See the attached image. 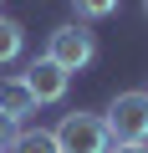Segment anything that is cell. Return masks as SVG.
Instances as JSON below:
<instances>
[{
    "label": "cell",
    "instance_id": "6da1fadb",
    "mask_svg": "<svg viewBox=\"0 0 148 153\" xmlns=\"http://www.w3.org/2000/svg\"><path fill=\"white\" fill-rule=\"evenodd\" d=\"M51 133H56V148H61V153H107V148H112V133H107L102 112H87V107L61 112V123H56Z\"/></svg>",
    "mask_w": 148,
    "mask_h": 153
},
{
    "label": "cell",
    "instance_id": "7a4b0ae2",
    "mask_svg": "<svg viewBox=\"0 0 148 153\" xmlns=\"http://www.w3.org/2000/svg\"><path fill=\"white\" fill-rule=\"evenodd\" d=\"M46 56H51L61 71H87V66L97 61V31H87L82 21H66V26L51 31Z\"/></svg>",
    "mask_w": 148,
    "mask_h": 153
},
{
    "label": "cell",
    "instance_id": "3957f363",
    "mask_svg": "<svg viewBox=\"0 0 148 153\" xmlns=\"http://www.w3.org/2000/svg\"><path fill=\"white\" fill-rule=\"evenodd\" d=\"M112 143H148V92H118L102 112Z\"/></svg>",
    "mask_w": 148,
    "mask_h": 153
},
{
    "label": "cell",
    "instance_id": "277c9868",
    "mask_svg": "<svg viewBox=\"0 0 148 153\" xmlns=\"http://www.w3.org/2000/svg\"><path fill=\"white\" fill-rule=\"evenodd\" d=\"M21 82H26V87H31V97L46 107V102H61V97H66V87H71V71H61L51 56H36V61L21 71Z\"/></svg>",
    "mask_w": 148,
    "mask_h": 153
},
{
    "label": "cell",
    "instance_id": "5b68a950",
    "mask_svg": "<svg viewBox=\"0 0 148 153\" xmlns=\"http://www.w3.org/2000/svg\"><path fill=\"white\" fill-rule=\"evenodd\" d=\"M36 107H41V102L31 97V87L21 82V76H0V112H5V117L26 123V117H31Z\"/></svg>",
    "mask_w": 148,
    "mask_h": 153
},
{
    "label": "cell",
    "instance_id": "8992f818",
    "mask_svg": "<svg viewBox=\"0 0 148 153\" xmlns=\"http://www.w3.org/2000/svg\"><path fill=\"white\" fill-rule=\"evenodd\" d=\"M21 51H26V26L16 16H0V66L21 61Z\"/></svg>",
    "mask_w": 148,
    "mask_h": 153
},
{
    "label": "cell",
    "instance_id": "52a82bcc",
    "mask_svg": "<svg viewBox=\"0 0 148 153\" xmlns=\"http://www.w3.org/2000/svg\"><path fill=\"white\" fill-rule=\"evenodd\" d=\"M5 153H61V148H56V133L51 128H21Z\"/></svg>",
    "mask_w": 148,
    "mask_h": 153
},
{
    "label": "cell",
    "instance_id": "ba28073f",
    "mask_svg": "<svg viewBox=\"0 0 148 153\" xmlns=\"http://www.w3.org/2000/svg\"><path fill=\"white\" fill-rule=\"evenodd\" d=\"M118 5H123V0H71V10H77L82 26H87V21H107V16H118Z\"/></svg>",
    "mask_w": 148,
    "mask_h": 153
},
{
    "label": "cell",
    "instance_id": "9c48e42d",
    "mask_svg": "<svg viewBox=\"0 0 148 153\" xmlns=\"http://www.w3.org/2000/svg\"><path fill=\"white\" fill-rule=\"evenodd\" d=\"M21 128H26V123H16V117H5V112H0V153L16 143V133H21Z\"/></svg>",
    "mask_w": 148,
    "mask_h": 153
},
{
    "label": "cell",
    "instance_id": "30bf717a",
    "mask_svg": "<svg viewBox=\"0 0 148 153\" xmlns=\"http://www.w3.org/2000/svg\"><path fill=\"white\" fill-rule=\"evenodd\" d=\"M107 153H148V143H112Z\"/></svg>",
    "mask_w": 148,
    "mask_h": 153
},
{
    "label": "cell",
    "instance_id": "8fae6325",
    "mask_svg": "<svg viewBox=\"0 0 148 153\" xmlns=\"http://www.w3.org/2000/svg\"><path fill=\"white\" fill-rule=\"evenodd\" d=\"M143 16H148V0H143Z\"/></svg>",
    "mask_w": 148,
    "mask_h": 153
},
{
    "label": "cell",
    "instance_id": "7c38bea8",
    "mask_svg": "<svg viewBox=\"0 0 148 153\" xmlns=\"http://www.w3.org/2000/svg\"><path fill=\"white\" fill-rule=\"evenodd\" d=\"M143 92H148V87H143Z\"/></svg>",
    "mask_w": 148,
    "mask_h": 153
}]
</instances>
